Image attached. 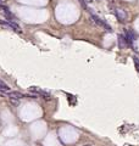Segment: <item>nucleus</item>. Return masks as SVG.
<instances>
[{
  "instance_id": "1",
  "label": "nucleus",
  "mask_w": 139,
  "mask_h": 146,
  "mask_svg": "<svg viewBox=\"0 0 139 146\" xmlns=\"http://www.w3.org/2000/svg\"><path fill=\"white\" fill-rule=\"evenodd\" d=\"M90 22H92L94 26H98V27H103V28H105L107 32H111V30H112L111 27H110L106 22H104L100 17H98L97 15H94V14H92V16H90Z\"/></svg>"
},
{
  "instance_id": "11",
  "label": "nucleus",
  "mask_w": 139,
  "mask_h": 146,
  "mask_svg": "<svg viewBox=\"0 0 139 146\" xmlns=\"http://www.w3.org/2000/svg\"><path fill=\"white\" fill-rule=\"evenodd\" d=\"M83 146H93V145H90V144H87V145H83Z\"/></svg>"
},
{
  "instance_id": "4",
  "label": "nucleus",
  "mask_w": 139,
  "mask_h": 146,
  "mask_svg": "<svg viewBox=\"0 0 139 146\" xmlns=\"http://www.w3.org/2000/svg\"><path fill=\"white\" fill-rule=\"evenodd\" d=\"M127 39H126V37L123 35H118V46H120V49H125L126 46H127Z\"/></svg>"
},
{
  "instance_id": "12",
  "label": "nucleus",
  "mask_w": 139,
  "mask_h": 146,
  "mask_svg": "<svg viewBox=\"0 0 139 146\" xmlns=\"http://www.w3.org/2000/svg\"><path fill=\"white\" fill-rule=\"evenodd\" d=\"M97 1H101V0H97Z\"/></svg>"
},
{
  "instance_id": "3",
  "label": "nucleus",
  "mask_w": 139,
  "mask_h": 146,
  "mask_svg": "<svg viewBox=\"0 0 139 146\" xmlns=\"http://www.w3.org/2000/svg\"><path fill=\"white\" fill-rule=\"evenodd\" d=\"M7 95H9L10 99H15V100H20V99L25 97V95L22 93H20V91H9Z\"/></svg>"
},
{
  "instance_id": "5",
  "label": "nucleus",
  "mask_w": 139,
  "mask_h": 146,
  "mask_svg": "<svg viewBox=\"0 0 139 146\" xmlns=\"http://www.w3.org/2000/svg\"><path fill=\"white\" fill-rule=\"evenodd\" d=\"M7 27H10V28H12L14 30H16V32H18V33H21L22 30H21V28H20V26H17L15 22H11V21H7Z\"/></svg>"
},
{
  "instance_id": "6",
  "label": "nucleus",
  "mask_w": 139,
  "mask_h": 146,
  "mask_svg": "<svg viewBox=\"0 0 139 146\" xmlns=\"http://www.w3.org/2000/svg\"><path fill=\"white\" fill-rule=\"evenodd\" d=\"M0 91H6V93H9L10 91V88L7 87L2 80H0Z\"/></svg>"
},
{
  "instance_id": "2",
  "label": "nucleus",
  "mask_w": 139,
  "mask_h": 146,
  "mask_svg": "<svg viewBox=\"0 0 139 146\" xmlns=\"http://www.w3.org/2000/svg\"><path fill=\"white\" fill-rule=\"evenodd\" d=\"M113 12H115L116 17H117V18H118L121 22H125V21H127V18H128V15H127V12H126V10L117 7V9H115V10H113Z\"/></svg>"
},
{
  "instance_id": "9",
  "label": "nucleus",
  "mask_w": 139,
  "mask_h": 146,
  "mask_svg": "<svg viewBox=\"0 0 139 146\" xmlns=\"http://www.w3.org/2000/svg\"><path fill=\"white\" fill-rule=\"evenodd\" d=\"M6 1H7V0H0V4L4 5V4H6Z\"/></svg>"
},
{
  "instance_id": "8",
  "label": "nucleus",
  "mask_w": 139,
  "mask_h": 146,
  "mask_svg": "<svg viewBox=\"0 0 139 146\" xmlns=\"http://www.w3.org/2000/svg\"><path fill=\"white\" fill-rule=\"evenodd\" d=\"M134 58V63H136V67H137V70L139 71V60L137 57H133Z\"/></svg>"
},
{
  "instance_id": "7",
  "label": "nucleus",
  "mask_w": 139,
  "mask_h": 146,
  "mask_svg": "<svg viewBox=\"0 0 139 146\" xmlns=\"http://www.w3.org/2000/svg\"><path fill=\"white\" fill-rule=\"evenodd\" d=\"M38 94H40V95H42L45 100H50V99H51L50 94H49V93H46V91H44V90H39V91H38Z\"/></svg>"
},
{
  "instance_id": "10",
  "label": "nucleus",
  "mask_w": 139,
  "mask_h": 146,
  "mask_svg": "<svg viewBox=\"0 0 139 146\" xmlns=\"http://www.w3.org/2000/svg\"><path fill=\"white\" fill-rule=\"evenodd\" d=\"M87 2H93V0H85Z\"/></svg>"
}]
</instances>
